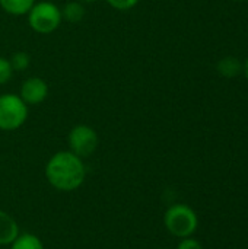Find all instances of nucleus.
Masks as SVG:
<instances>
[{
    "label": "nucleus",
    "instance_id": "f257e3e1",
    "mask_svg": "<svg viewBox=\"0 0 248 249\" xmlns=\"http://www.w3.org/2000/svg\"><path fill=\"white\" fill-rule=\"evenodd\" d=\"M45 178L54 190L72 193L83 185L86 166L82 158L70 150H61L48 159L45 165Z\"/></svg>",
    "mask_w": 248,
    "mask_h": 249
},
{
    "label": "nucleus",
    "instance_id": "f03ea898",
    "mask_svg": "<svg viewBox=\"0 0 248 249\" xmlns=\"http://www.w3.org/2000/svg\"><path fill=\"white\" fill-rule=\"evenodd\" d=\"M164 226L172 236L183 239L194 235L199 226V217L190 206L172 204L164 214Z\"/></svg>",
    "mask_w": 248,
    "mask_h": 249
},
{
    "label": "nucleus",
    "instance_id": "7ed1b4c3",
    "mask_svg": "<svg viewBox=\"0 0 248 249\" xmlns=\"http://www.w3.org/2000/svg\"><path fill=\"white\" fill-rule=\"evenodd\" d=\"M28 118V105L20 96L13 93L0 95V130L15 131L20 128Z\"/></svg>",
    "mask_w": 248,
    "mask_h": 249
},
{
    "label": "nucleus",
    "instance_id": "20e7f679",
    "mask_svg": "<svg viewBox=\"0 0 248 249\" xmlns=\"http://www.w3.org/2000/svg\"><path fill=\"white\" fill-rule=\"evenodd\" d=\"M61 10L51 1H37L28 12L29 26L42 35L54 32L61 23Z\"/></svg>",
    "mask_w": 248,
    "mask_h": 249
},
{
    "label": "nucleus",
    "instance_id": "39448f33",
    "mask_svg": "<svg viewBox=\"0 0 248 249\" xmlns=\"http://www.w3.org/2000/svg\"><path fill=\"white\" fill-rule=\"evenodd\" d=\"M98 143H99V139H98L96 131L86 124L75 125L69 131V136H67L69 150L82 159L89 158L96 150Z\"/></svg>",
    "mask_w": 248,
    "mask_h": 249
},
{
    "label": "nucleus",
    "instance_id": "423d86ee",
    "mask_svg": "<svg viewBox=\"0 0 248 249\" xmlns=\"http://www.w3.org/2000/svg\"><path fill=\"white\" fill-rule=\"evenodd\" d=\"M19 96L26 105H38L48 96V85L41 77H29L22 83Z\"/></svg>",
    "mask_w": 248,
    "mask_h": 249
},
{
    "label": "nucleus",
    "instance_id": "0eeeda50",
    "mask_svg": "<svg viewBox=\"0 0 248 249\" xmlns=\"http://www.w3.org/2000/svg\"><path fill=\"white\" fill-rule=\"evenodd\" d=\"M19 233V225L13 216L4 210H0V247H9Z\"/></svg>",
    "mask_w": 248,
    "mask_h": 249
},
{
    "label": "nucleus",
    "instance_id": "6e6552de",
    "mask_svg": "<svg viewBox=\"0 0 248 249\" xmlns=\"http://www.w3.org/2000/svg\"><path fill=\"white\" fill-rule=\"evenodd\" d=\"M35 3H37L35 0H0L1 9L13 16L28 15V12L32 9Z\"/></svg>",
    "mask_w": 248,
    "mask_h": 249
},
{
    "label": "nucleus",
    "instance_id": "1a4fd4ad",
    "mask_svg": "<svg viewBox=\"0 0 248 249\" xmlns=\"http://www.w3.org/2000/svg\"><path fill=\"white\" fill-rule=\"evenodd\" d=\"M9 249H45L42 241L34 233H19L9 245Z\"/></svg>",
    "mask_w": 248,
    "mask_h": 249
},
{
    "label": "nucleus",
    "instance_id": "9d476101",
    "mask_svg": "<svg viewBox=\"0 0 248 249\" xmlns=\"http://www.w3.org/2000/svg\"><path fill=\"white\" fill-rule=\"evenodd\" d=\"M218 71L225 77H235L243 71V64L237 57H224L218 63Z\"/></svg>",
    "mask_w": 248,
    "mask_h": 249
},
{
    "label": "nucleus",
    "instance_id": "9b49d317",
    "mask_svg": "<svg viewBox=\"0 0 248 249\" xmlns=\"http://www.w3.org/2000/svg\"><path fill=\"white\" fill-rule=\"evenodd\" d=\"M83 16H85V9L79 1H70L61 10V18H64L67 22H72V23L80 22Z\"/></svg>",
    "mask_w": 248,
    "mask_h": 249
},
{
    "label": "nucleus",
    "instance_id": "f8f14e48",
    "mask_svg": "<svg viewBox=\"0 0 248 249\" xmlns=\"http://www.w3.org/2000/svg\"><path fill=\"white\" fill-rule=\"evenodd\" d=\"M9 61H10L13 70L20 71V70L28 69V66H29V63H31V57H29V54L25 53V51H16V53L10 57Z\"/></svg>",
    "mask_w": 248,
    "mask_h": 249
},
{
    "label": "nucleus",
    "instance_id": "ddd939ff",
    "mask_svg": "<svg viewBox=\"0 0 248 249\" xmlns=\"http://www.w3.org/2000/svg\"><path fill=\"white\" fill-rule=\"evenodd\" d=\"M12 73H13V69H12L10 61L4 57H0V85L7 83L9 79L12 77Z\"/></svg>",
    "mask_w": 248,
    "mask_h": 249
},
{
    "label": "nucleus",
    "instance_id": "4468645a",
    "mask_svg": "<svg viewBox=\"0 0 248 249\" xmlns=\"http://www.w3.org/2000/svg\"><path fill=\"white\" fill-rule=\"evenodd\" d=\"M139 1H140V0H107V3H108L111 7L117 9V10H130V9H133Z\"/></svg>",
    "mask_w": 248,
    "mask_h": 249
},
{
    "label": "nucleus",
    "instance_id": "2eb2a0df",
    "mask_svg": "<svg viewBox=\"0 0 248 249\" xmlns=\"http://www.w3.org/2000/svg\"><path fill=\"white\" fill-rule=\"evenodd\" d=\"M177 249H203V245L193 236H189V238H183L178 242Z\"/></svg>",
    "mask_w": 248,
    "mask_h": 249
},
{
    "label": "nucleus",
    "instance_id": "dca6fc26",
    "mask_svg": "<svg viewBox=\"0 0 248 249\" xmlns=\"http://www.w3.org/2000/svg\"><path fill=\"white\" fill-rule=\"evenodd\" d=\"M243 71H244V74H246V77L248 79V58L246 60V63H244V66H243Z\"/></svg>",
    "mask_w": 248,
    "mask_h": 249
},
{
    "label": "nucleus",
    "instance_id": "f3484780",
    "mask_svg": "<svg viewBox=\"0 0 248 249\" xmlns=\"http://www.w3.org/2000/svg\"><path fill=\"white\" fill-rule=\"evenodd\" d=\"M82 1H86V3H92V1H96V0H82Z\"/></svg>",
    "mask_w": 248,
    "mask_h": 249
},
{
    "label": "nucleus",
    "instance_id": "a211bd4d",
    "mask_svg": "<svg viewBox=\"0 0 248 249\" xmlns=\"http://www.w3.org/2000/svg\"><path fill=\"white\" fill-rule=\"evenodd\" d=\"M235 1H246V0H235Z\"/></svg>",
    "mask_w": 248,
    "mask_h": 249
},
{
    "label": "nucleus",
    "instance_id": "6ab92c4d",
    "mask_svg": "<svg viewBox=\"0 0 248 249\" xmlns=\"http://www.w3.org/2000/svg\"><path fill=\"white\" fill-rule=\"evenodd\" d=\"M159 249H168V248H159Z\"/></svg>",
    "mask_w": 248,
    "mask_h": 249
}]
</instances>
